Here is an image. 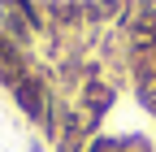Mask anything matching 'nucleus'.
I'll list each match as a JSON object with an SVG mask.
<instances>
[{
  "instance_id": "f257e3e1",
  "label": "nucleus",
  "mask_w": 156,
  "mask_h": 152,
  "mask_svg": "<svg viewBox=\"0 0 156 152\" xmlns=\"http://www.w3.org/2000/svg\"><path fill=\"white\" fill-rule=\"evenodd\" d=\"M22 78H26V74H22V52L0 35V83H13V87H17Z\"/></svg>"
},
{
  "instance_id": "f03ea898",
  "label": "nucleus",
  "mask_w": 156,
  "mask_h": 152,
  "mask_svg": "<svg viewBox=\"0 0 156 152\" xmlns=\"http://www.w3.org/2000/svg\"><path fill=\"white\" fill-rule=\"evenodd\" d=\"M13 91H17V104H22L30 118H44V113H48V109H44V87H39L35 78H22Z\"/></svg>"
},
{
  "instance_id": "7ed1b4c3",
  "label": "nucleus",
  "mask_w": 156,
  "mask_h": 152,
  "mask_svg": "<svg viewBox=\"0 0 156 152\" xmlns=\"http://www.w3.org/2000/svg\"><path fill=\"white\" fill-rule=\"evenodd\" d=\"M87 104H91V113H95V118H100V113L113 104V91H108V87H95V83H91V87H87Z\"/></svg>"
}]
</instances>
